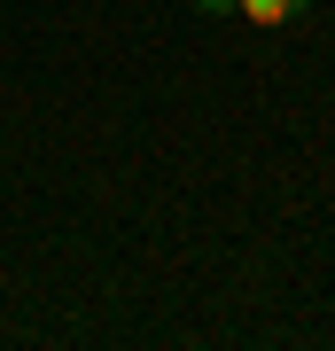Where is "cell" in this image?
Returning <instances> with one entry per match:
<instances>
[{"mask_svg": "<svg viewBox=\"0 0 335 351\" xmlns=\"http://www.w3.org/2000/svg\"><path fill=\"white\" fill-rule=\"evenodd\" d=\"M195 16H234V0H195Z\"/></svg>", "mask_w": 335, "mask_h": 351, "instance_id": "cell-2", "label": "cell"}, {"mask_svg": "<svg viewBox=\"0 0 335 351\" xmlns=\"http://www.w3.org/2000/svg\"><path fill=\"white\" fill-rule=\"evenodd\" d=\"M304 8H312V0H234V16H249L258 32H281V24H297Z\"/></svg>", "mask_w": 335, "mask_h": 351, "instance_id": "cell-1", "label": "cell"}]
</instances>
